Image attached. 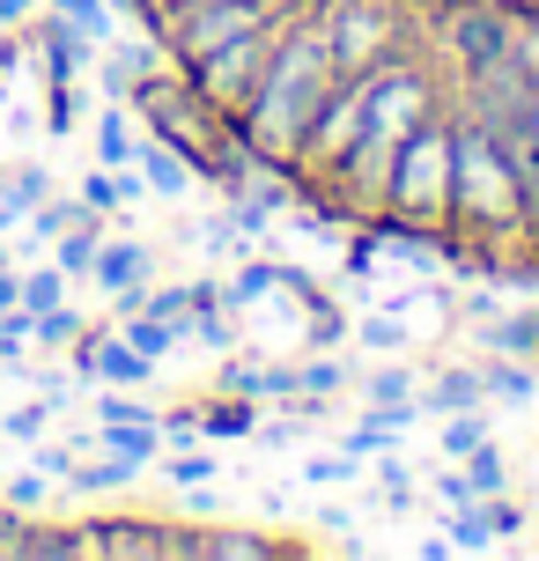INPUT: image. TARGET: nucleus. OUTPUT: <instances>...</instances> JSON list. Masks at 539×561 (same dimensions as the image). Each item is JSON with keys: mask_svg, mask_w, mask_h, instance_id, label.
I'll list each match as a JSON object with an SVG mask.
<instances>
[{"mask_svg": "<svg viewBox=\"0 0 539 561\" xmlns=\"http://www.w3.org/2000/svg\"><path fill=\"white\" fill-rule=\"evenodd\" d=\"M37 67H45V82H74V75H82L89 67V37L74 23H67V15H53V8H37Z\"/></svg>", "mask_w": 539, "mask_h": 561, "instance_id": "9d476101", "label": "nucleus"}, {"mask_svg": "<svg viewBox=\"0 0 539 561\" xmlns=\"http://www.w3.org/2000/svg\"><path fill=\"white\" fill-rule=\"evenodd\" d=\"M15 304H23V280L8 274V259H0V318H8V310H15Z\"/></svg>", "mask_w": 539, "mask_h": 561, "instance_id": "49530a36", "label": "nucleus"}, {"mask_svg": "<svg viewBox=\"0 0 539 561\" xmlns=\"http://www.w3.org/2000/svg\"><path fill=\"white\" fill-rule=\"evenodd\" d=\"M517 140H525V148H539V89L525 96V112H517Z\"/></svg>", "mask_w": 539, "mask_h": 561, "instance_id": "37998d69", "label": "nucleus"}, {"mask_svg": "<svg viewBox=\"0 0 539 561\" xmlns=\"http://www.w3.org/2000/svg\"><path fill=\"white\" fill-rule=\"evenodd\" d=\"M511 59L525 67V82L539 89V0H511Z\"/></svg>", "mask_w": 539, "mask_h": 561, "instance_id": "f3484780", "label": "nucleus"}, {"mask_svg": "<svg viewBox=\"0 0 539 561\" xmlns=\"http://www.w3.org/2000/svg\"><path fill=\"white\" fill-rule=\"evenodd\" d=\"M134 148H141V140H134V126H126V112L112 104V112L96 118V156H104L112 170H126V163H134Z\"/></svg>", "mask_w": 539, "mask_h": 561, "instance_id": "412c9836", "label": "nucleus"}, {"mask_svg": "<svg viewBox=\"0 0 539 561\" xmlns=\"http://www.w3.org/2000/svg\"><path fill=\"white\" fill-rule=\"evenodd\" d=\"M288 15H296V8H288ZM282 15V23H288ZM282 23H266V30H244V37H229V45H215V53L207 59H193V67H185V82L199 89V96H207V104H215V112H244V96H252L259 89V75H266V59H274V45H282Z\"/></svg>", "mask_w": 539, "mask_h": 561, "instance_id": "0eeeda50", "label": "nucleus"}, {"mask_svg": "<svg viewBox=\"0 0 539 561\" xmlns=\"http://www.w3.org/2000/svg\"><path fill=\"white\" fill-rule=\"evenodd\" d=\"M141 75H156V53H141V45H118V53L104 59V89H118V96H134Z\"/></svg>", "mask_w": 539, "mask_h": 561, "instance_id": "5701e85b", "label": "nucleus"}, {"mask_svg": "<svg viewBox=\"0 0 539 561\" xmlns=\"http://www.w3.org/2000/svg\"><path fill=\"white\" fill-rule=\"evenodd\" d=\"M67 480H74L82 495H104V488H126V480H134V466H118L112 450H104V466H67Z\"/></svg>", "mask_w": 539, "mask_h": 561, "instance_id": "cd10ccee", "label": "nucleus"}, {"mask_svg": "<svg viewBox=\"0 0 539 561\" xmlns=\"http://www.w3.org/2000/svg\"><path fill=\"white\" fill-rule=\"evenodd\" d=\"M45 8H53V15H67L89 45H96V37H112V0H45Z\"/></svg>", "mask_w": 539, "mask_h": 561, "instance_id": "b1692460", "label": "nucleus"}, {"mask_svg": "<svg viewBox=\"0 0 539 561\" xmlns=\"http://www.w3.org/2000/svg\"><path fill=\"white\" fill-rule=\"evenodd\" d=\"M385 222L406 229H451V96L444 112H428L392 156V185H385Z\"/></svg>", "mask_w": 539, "mask_h": 561, "instance_id": "20e7f679", "label": "nucleus"}, {"mask_svg": "<svg viewBox=\"0 0 539 561\" xmlns=\"http://www.w3.org/2000/svg\"><path fill=\"white\" fill-rule=\"evenodd\" d=\"M8 185H15V199H23V215H30V207H45V199H53V178H45L37 163H23L15 178H8Z\"/></svg>", "mask_w": 539, "mask_h": 561, "instance_id": "473e14b6", "label": "nucleus"}, {"mask_svg": "<svg viewBox=\"0 0 539 561\" xmlns=\"http://www.w3.org/2000/svg\"><path fill=\"white\" fill-rule=\"evenodd\" d=\"M141 199V178H126V170H89L82 178V207H96V215H118V207H134Z\"/></svg>", "mask_w": 539, "mask_h": 561, "instance_id": "dca6fc26", "label": "nucleus"}, {"mask_svg": "<svg viewBox=\"0 0 539 561\" xmlns=\"http://www.w3.org/2000/svg\"><path fill=\"white\" fill-rule=\"evenodd\" d=\"M517 237L539 244V148H517Z\"/></svg>", "mask_w": 539, "mask_h": 561, "instance_id": "6ab92c4d", "label": "nucleus"}, {"mask_svg": "<svg viewBox=\"0 0 539 561\" xmlns=\"http://www.w3.org/2000/svg\"><path fill=\"white\" fill-rule=\"evenodd\" d=\"M96 244H104V215H82L74 229H59V266H67V280L96 266Z\"/></svg>", "mask_w": 539, "mask_h": 561, "instance_id": "a211bd4d", "label": "nucleus"}, {"mask_svg": "<svg viewBox=\"0 0 539 561\" xmlns=\"http://www.w3.org/2000/svg\"><path fill=\"white\" fill-rule=\"evenodd\" d=\"M163 8H177V0H148V15H163Z\"/></svg>", "mask_w": 539, "mask_h": 561, "instance_id": "3c124183", "label": "nucleus"}, {"mask_svg": "<svg viewBox=\"0 0 539 561\" xmlns=\"http://www.w3.org/2000/svg\"><path fill=\"white\" fill-rule=\"evenodd\" d=\"M74 539L96 561H177V533L156 517H96V525H74Z\"/></svg>", "mask_w": 539, "mask_h": 561, "instance_id": "6e6552de", "label": "nucleus"}, {"mask_svg": "<svg viewBox=\"0 0 539 561\" xmlns=\"http://www.w3.org/2000/svg\"><path fill=\"white\" fill-rule=\"evenodd\" d=\"M45 421H53V399H37V407H15V414L0 421V428H8L15 444H37V436H45Z\"/></svg>", "mask_w": 539, "mask_h": 561, "instance_id": "7c9ffc66", "label": "nucleus"}, {"mask_svg": "<svg viewBox=\"0 0 539 561\" xmlns=\"http://www.w3.org/2000/svg\"><path fill=\"white\" fill-rule=\"evenodd\" d=\"M274 554H282V539H266V533H229V525L177 533V561H274Z\"/></svg>", "mask_w": 539, "mask_h": 561, "instance_id": "f8f14e48", "label": "nucleus"}, {"mask_svg": "<svg viewBox=\"0 0 539 561\" xmlns=\"http://www.w3.org/2000/svg\"><path fill=\"white\" fill-rule=\"evenodd\" d=\"M428 399H436V407H481V399H488V377H481V369H444Z\"/></svg>", "mask_w": 539, "mask_h": 561, "instance_id": "393cba45", "label": "nucleus"}, {"mask_svg": "<svg viewBox=\"0 0 539 561\" xmlns=\"http://www.w3.org/2000/svg\"><path fill=\"white\" fill-rule=\"evenodd\" d=\"M436 444H444V458H466V450H481V444H488V421H481V414H466V421H451Z\"/></svg>", "mask_w": 539, "mask_h": 561, "instance_id": "c85d7f7f", "label": "nucleus"}, {"mask_svg": "<svg viewBox=\"0 0 539 561\" xmlns=\"http://www.w3.org/2000/svg\"><path fill=\"white\" fill-rule=\"evenodd\" d=\"M207 428H215V436H244V428H252V407H215Z\"/></svg>", "mask_w": 539, "mask_h": 561, "instance_id": "ea45409f", "label": "nucleus"}, {"mask_svg": "<svg viewBox=\"0 0 539 561\" xmlns=\"http://www.w3.org/2000/svg\"><path fill=\"white\" fill-rule=\"evenodd\" d=\"M59 296H67V266H59V259H53V266H37V274H23V310H30V318L53 310Z\"/></svg>", "mask_w": 539, "mask_h": 561, "instance_id": "a878e982", "label": "nucleus"}, {"mask_svg": "<svg viewBox=\"0 0 539 561\" xmlns=\"http://www.w3.org/2000/svg\"><path fill=\"white\" fill-rule=\"evenodd\" d=\"M333 82H341V75H333V53H325V30H318L311 0H303V8L282 23V45H274V59H266L259 89L244 96V112H237L244 148L288 170L296 148H303V134H311V118L325 112Z\"/></svg>", "mask_w": 539, "mask_h": 561, "instance_id": "f257e3e1", "label": "nucleus"}, {"mask_svg": "<svg viewBox=\"0 0 539 561\" xmlns=\"http://www.w3.org/2000/svg\"><path fill=\"white\" fill-rule=\"evenodd\" d=\"M134 170H141V185H148V193H163V199H177L185 185H193V163H185V156H177V148H171L163 134H148L141 148H134Z\"/></svg>", "mask_w": 539, "mask_h": 561, "instance_id": "4468645a", "label": "nucleus"}, {"mask_svg": "<svg viewBox=\"0 0 539 561\" xmlns=\"http://www.w3.org/2000/svg\"><path fill=\"white\" fill-rule=\"evenodd\" d=\"M495 53H511V0H428V59L444 82H466Z\"/></svg>", "mask_w": 539, "mask_h": 561, "instance_id": "39448f33", "label": "nucleus"}, {"mask_svg": "<svg viewBox=\"0 0 539 561\" xmlns=\"http://www.w3.org/2000/svg\"><path fill=\"white\" fill-rule=\"evenodd\" d=\"M45 488H53V473H15V480H8V503L37 510V503H45Z\"/></svg>", "mask_w": 539, "mask_h": 561, "instance_id": "4c0bfd02", "label": "nucleus"}, {"mask_svg": "<svg viewBox=\"0 0 539 561\" xmlns=\"http://www.w3.org/2000/svg\"><path fill=\"white\" fill-rule=\"evenodd\" d=\"M15 59H23V30H0V75H8Z\"/></svg>", "mask_w": 539, "mask_h": 561, "instance_id": "09e8293b", "label": "nucleus"}, {"mask_svg": "<svg viewBox=\"0 0 539 561\" xmlns=\"http://www.w3.org/2000/svg\"><path fill=\"white\" fill-rule=\"evenodd\" d=\"M74 554H82L74 525H45V517H30V510L0 517V561H74Z\"/></svg>", "mask_w": 539, "mask_h": 561, "instance_id": "1a4fd4ad", "label": "nucleus"}, {"mask_svg": "<svg viewBox=\"0 0 539 561\" xmlns=\"http://www.w3.org/2000/svg\"><path fill=\"white\" fill-rule=\"evenodd\" d=\"M126 340L141 347L148 363H163L177 340H185V325H171V318H148V310H126Z\"/></svg>", "mask_w": 539, "mask_h": 561, "instance_id": "aec40b11", "label": "nucleus"}, {"mask_svg": "<svg viewBox=\"0 0 539 561\" xmlns=\"http://www.w3.org/2000/svg\"><path fill=\"white\" fill-rule=\"evenodd\" d=\"M436 495H444V503H473V488H466V473H436Z\"/></svg>", "mask_w": 539, "mask_h": 561, "instance_id": "a18cd8bd", "label": "nucleus"}, {"mask_svg": "<svg viewBox=\"0 0 539 561\" xmlns=\"http://www.w3.org/2000/svg\"><path fill=\"white\" fill-rule=\"evenodd\" d=\"M37 8H45V0H0V30H30Z\"/></svg>", "mask_w": 539, "mask_h": 561, "instance_id": "a19ab883", "label": "nucleus"}, {"mask_svg": "<svg viewBox=\"0 0 539 561\" xmlns=\"http://www.w3.org/2000/svg\"><path fill=\"white\" fill-rule=\"evenodd\" d=\"M333 75H377L392 59L428 53V0H311Z\"/></svg>", "mask_w": 539, "mask_h": 561, "instance_id": "7ed1b4c3", "label": "nucleus"}, {"mask_svg": "<svg viewBox=\"0 0 539 561\" xmlns=\"http://www.w3.org/2000/svg\"><path fill=\"white\" fill-rule=\"evenodd\" d=\"M30 340H37V347H67V340H82V318H74L67 304H53V310L30 318Z\"/></svg>", "mask_w": 539, "mask_h": 561, "instance_id": "bb28decb", "label": "nucleus"}, {"mask_svg": "<svg viewBox=\"0 0 539 561\" xmlns=\"http://www.w3.org/2000/svg\"><path fill=\"white\" fill-rule=\"evenodd\" d=\"M466 488H473V495H503V488H511V466H503V450H495V444L466 450Z\"/></svg>", "mask_w": 539, "mask_h": 561, "instance_id": "4be33fe9", "label": "nucleus"}, {"mask_svg": "<svg viewBox=\"0 0 539 561\" xmlns=\"http://www.w3.org/2000/svg\"><path fill=\"white\" fill-rule=\"evenodd\" d=\"M104 421H148V407H134V399H104Z\"/></svg>", "mask_w": 539, "mask_h": 561, "instance_id": "de8ad7c7", "label": "nucleus"}, {"mask_svg": "<svg viewBox=\"0 0 539 561\" xmlns=\"http://www.w3.org/2000/svg\"><path fill=\"white\" fill-rule=\"evenodd\" d=\"M303 377V399H325V392H341V369L333 363H311V369H296Z\"/></svg>", "mask_w": 539, "mask_h": 561, "instance_id": "58836bf2", "label": "nucleus"}, {"mask_svg": "<svg viewBox=\"0 0 539 561\" xmlns=\"http://www.w3.org/2000/svg\"><path fill=\"white\" fill-rule=\"evenodd\" d=\"M23 222V199H15V185H0V229Z\"/></svg>", "mask_w": 539, "mask_h": 561, "instance_id": "8fccbe9b", "label": "nucleus"}, {"mask_svg": "<svg viewBox=\"0 0 539 561\" xmlns=\"http://www.w3.org/2000/svg\"><path fill=\"white\" fill-rule=\"evenodd\" d=\"M406 399H414V377L406 369H377L369 377V407H406Z\"/></svg>", "mask_w": 539, "mask_h": 561, "instance_id": "c756f323", "label": "nucleus"}, {"mask_svg": "<svg viewBox=\"0 0 539 561\" xmlns=\"http://www.w3.org/2000/svg\"><path fill=\"white\" fill-rule=\"evenodd\" d=\"M82 369H89V377H104L112 392H126V385H141L156 363H148L126 333H82Z\"/></svg>", "mask_w": 539, "mask_h": 561, "instance_id": "9b49d317", "label": "nucleus"}, {"mask_svg": "<svg viewBox=\"0 0 539 561\" xmlns=\"http://www.w3.org/2000/svg\"><path fill=\"white\" fill-rule=\"evenodd\" d=\"M399 333H406V325H399V318H369V325H363V340H369V347H392Z\"/></svg>", "mask_w": 539, "mask_h": 561, "instance_id": "c03bdc74", "label": "nucleus"}, {"mask_svg": "<svg viewBox=\"0 0 539 561\" xmlns=\"http://www.w3.org/2000/svg\"><path fill=\"white\" fill-rule=\"evenodd\" d=\"M96 288L118 296V310H141V280H148V252L141 244H96Z\"/></svg>", "mask_w": 539, "mask_h": 561, "instance_id": "ddd939ff", "label": "nucleus"}, {"mask_svg": "<svg viewBox=\"0 0 539 561\" xmlns=\"http://www.w3.org/2000/svg\"><path fill=\"white\" fill-rule=\"evenodd\" d=\"M451 96V82H444ZM451 229L473 244L517 237V148L511 134L451 96Z\"/></svg>", "mask_w": 539, "mask_h": 561, "instance_id": "f03ea898", "label": "nucleus"}, {"mask_svg": "<svg viewBox=\"0 0 539 561\" xmlns=\"http://www.w3.org/2000/svg\"><path fill=\"white\" fill-rule=\"evenodd\" d=\"M0 259H8V252H0Z\"/></svg>", "mask_w": 539, "mask_h": 561, "instance_id": "603ef678", "label": "nucleus"}, {"mask_svg": "<svg viewBox=\"0 0 539 561\" xmlns=\"http://www.w3.org/2000/svg\"><path fill=\"white\" fill-rule=\"evenodd\" d=\"M171 480H177V488H207V480H215V458H207V450H177Z\"/></svg>", "mask_w": 539, "mask_h": 561, "instance_id": "72a5a7b5", "label": "nucleus"}, {"mask_svg": "<svg viewBox=\"0 0 539 561\" xmlns=\"http://www.w3.org/2000/svg\"><path fill=\"white\" fill-rule=\"evenodd\" d=\"M288 8H303V0H177V8L156 15V30L171 45V67H193V59H207L215 45L244 37V30L282 23Z\"/></svg>", "mask_w": 539, "mask_h": 561, "instance_id": "423d86ee", "label": "nucleus"}, {"mask_svg": "<svg viewBox=\"0 0 539 561\" xmlns=\"http://www.w3.org/2000/svg\"><path fill=\"white\" fill-rule=\"evenodd\" d=\"M67 466H74V444H45V450H37V473L67 480Z\"/></svg>", "mask_w": 539, "mask_h": 561, "instance_id": "79ce46f5", "label": "nucleus"}, {"mask_svg": "<svg viewBox=\"0 0 539 561\" xmlns=\"http://www.w3.org/2000/svg\"><path fill=\"white\" fill-rule=\"evenodd\" d=\"M274 280H282V266H244V274L229 280L222 296H229V304H259V296H266V288H274Z\"/></svg>", "mask_w": 539, "mask_h": 561, "instance_id": "2f4dec72", "label": "nucleus"}, {"mask_svg": "<svg viewBox=\"0 0 539 561\" xmlns=\"http://www.w3.org/2000/svg\"><path fill=\"white\" fill-rule=\"evenodd\" d=\"M303 473H311V480H325V488H341V480H355V450H333V458H311Z\"/></svg>", "mask_w": 539, "mask_h": 561, "instance_id": "e433bc0d", "label": "nucleus"}, {"mask_svg": "<svg viewBox=\"0 0 539 561\" xmlns=\"http://www.w3.org/2000/svg\"><path fill=\"white\" fill-rule=\"evenodd\" d=\"M45 118H53V134L74 126V82H45Z\"/></svg>", "mask_w": 539, "mask_h": 561, "instance_id": "f704fd0d", "label": "nucleus"}, {"mask_svg": "<svg viewBox=\"0 0 539 561\" xmlns=\"http://www.w3.org/2000/svg\"><path fill=\"white\" fill-rule=\"evenodd\" d=\"M104 450H112L118 466H134V473H141L148 458L163 450V428H156V421H104Z\"/></svg>", "mask_w": 539, "mask_h": 561, "instance_id": "2eb2a0df", "label": "nucleus"}, {"mask_svg": "<svg viewBox=\"0 0 539 561\" xmlns=\"http://www.w3.org/2000/svg\"><path fill=\"white\" fill-rule=\"evenodd\" d=\"M488 377V399H532V377L525 369H481Z\"/></svg>", "mask_w": 539, "mask_h": 561, "instance_id": "c9c22d12", "label": "nucleus"}]
</instances>
